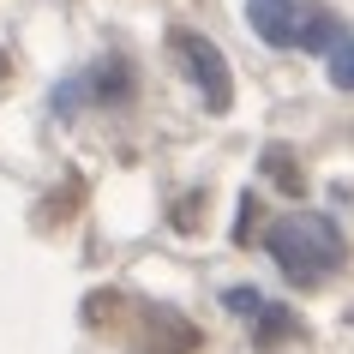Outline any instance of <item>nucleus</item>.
Returning a JSON list of instances; mask_svg holds the SVG:
<instances>
[{"label":"nucleus","instance_id":"nucleus-1","mask_svg":"<svg viewBox=\"0 0 354 354\" xmlns=\"http://www.w3.org/2000/svg\"><path fill=\"white\" fill-rule=\"evenodd\" d=\"M264 246H270L277 270L288 282H300V288L324 282L336 264H342V234H336V223H330V216H318V210H295V216H282V223L264 234Z\"/></svg>","mask_w":354,"mask_h":354},{"label":"nucleus","instance_id":"nucleus-2","mask_svg":"<svg viewBox=\"0 0 354 354\" xmlns=\"http://www.w3.org/2000/svg\"><path fill=\"white\" fill-rule=\"evenodd\" d=\"M174 55H180V66H187V78L205 91V102L216 114L234 102V84H228V60H223V48L210 37H198V30H174Z\"/></svg>","mask_w":354,"mask_h":354},{"label":"nucleus","instance_id":"nucleus-3","mask_svg":"<svg viewBox=\"0 0 354 354\" xmlns=\"http://www.w3.org/2000/svg\"><path fill=\"white\" fill-rule=\"evenodd\" d=\"M306 12H313V0H246V19L270 48H300Z\"/></svg>","mask_w":354,"mask_h":354},{"label":"nucleus","instance_id":"nucleus-4","mask_svg":"<svg viewBox=\"0 0 354 354\" xmlns=\"http://www.w3.org/2000/svg\"><path fill=\"white\" fill-rule=\"evenodd\" d=\"M127 91H132V78H127V66H120V60H102V66L84 78V96H96V102H120Z\"/></svg>","mask_w":354,"mask_h":354},{"label":"nucleus","instance_id":"nucleus-5","mask_svg":"<svg viewBox=\"0 0 354 354\" xmlns=\"http://www.w3.org/2000/svg\"><path fill=\"white\" fill-rule=\"evenodd\" d=\"M336 42H342V24H336V12H324V6H313V12H306V30H300V48H336Z\"/></svg>","mask_w":354,"mask_h":354},{"label":"nucleus","instance_id":"nucleus-6","mask_svg":"<svg viewBox=\"0 0 354 354\" xmlns=\"http://www.w3.org/2000/svg\"><path fill=\"white\" fill-rule=\"evenodd\" d=\"M330 84L336 91H354V37H342L330 48Z\"/></svg>","mask_w":354,"mask_h":354},{"label":"nucleus","instance_id":"nucleus-7","mask_svg":"<svg viewBox=\"0 0 354 354\" xmlns=\"http://www.w3.org/2000/svg\"><path fill=\"white\" fill-rule=\"evenodd\" d=\"M252 324H259V336H264V342H277V336H288V330H295V318L282 313V306H270V300H264L259 313H252Z\"/></svg>","mask_w":354,"mask_h":354},{"label":"nucleus","instance_id":"nucleus-8","mask_svg":"<svg viewBox=\"0 0 354 354\" xmlns=\"http://www.w3.org/2000/svg\"><path fill=\"white\" fill-rule=\"evenodd\" d=\"M264 306V295L259 288H228V313H241V318H252Z\"/></svg>","mask_w":354,"mask_h":354},{"label":"nucleus","instance_id":"nucleus-9","mask_svg":"<svg viewBox=\"0 0 354 354\" xmlns=\"http://www.w3.org/2000/svg\"><path fill=\"white\" fill-rule=\"evenodd\" d=\"M270 174H277L282 187H295V168H288V150H270Z\"/></svg>","mask_w":354,"mask_h":354}]
</instances>
